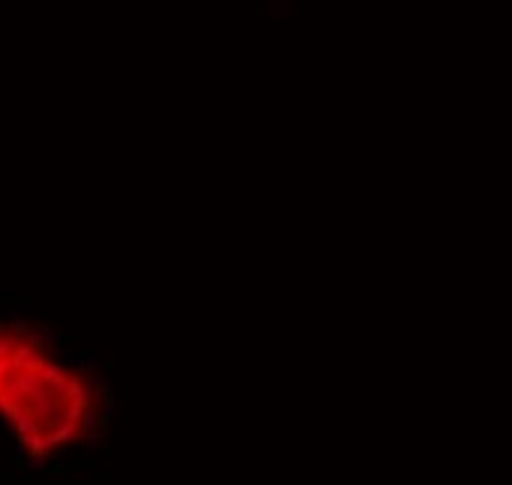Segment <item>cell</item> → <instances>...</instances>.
<instances>
[{"label": "cell", "mask_w": 512, "mask_h": 485, "mask_svg": "<svg viewBox=\"0 0 512 485\" xmlns=\"http://www.w3.org/2000/svg\"><path fill=\"white\" fill-rule=\"evenodd\" d=\"M99 417L93 378L30 330L0 321V420L30 459L81 444Z\"/></svg>", "instance_id": "cell-1"}]
</instances>
